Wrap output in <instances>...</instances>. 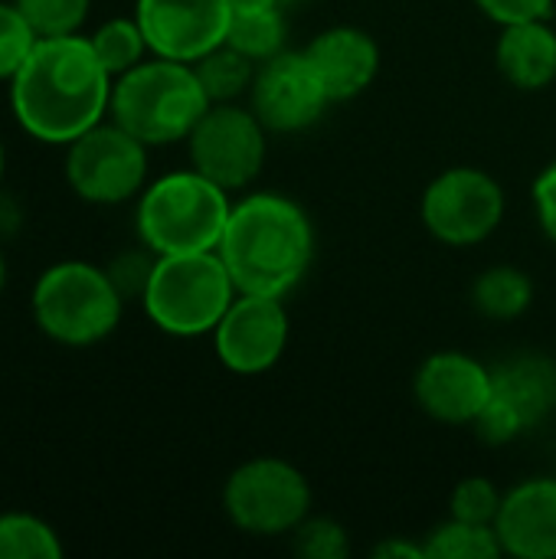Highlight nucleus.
Instances as JSON below:
<instances>
[{
  "label": "nucleus",
  "mask_w": 556,
  "mask_h": 559,
  "mask_svg": "<svg viewBox=\"0 0 556 559\" xmlns=\"http://www.w3.org/2000/svg\"><path fill=\"white\" fill-rule=\"evenodd\" d=\"M534 210H537L544 233L556 242V160L547 164L541 177L534 180Z\"/></svg>",
  "instance_id": "obj_30"
},
{
  "label": "nucleus",
  "mask_w": 556,
  "mask_h": 559,
  "mask_svg": "<svg viewBox=\"0 0 556 559\" xmlns=\"http://www.w3.org/2000/svg\"><path fill=\"white\" fill-rule=\"evenodd\" d=\"M16 10L29 20L36 36H69L75 33L85 16L92 0H13Z\"/></svg>",
  "instance_id": "obj_25"
},
{
  "label": "nucleus",
  "mask_w": 556,
  "mask_h": 559,
  "mask_svg": "<svg viewBox=\"0 0 556 559\" xmlns=\"http://www.w3.org/2000/svg\"><path fill=\"white\" fill-rule=\"evenodd\" d=\"M495 23H524V20H547L554 0H475Z\"/></svg>",
  "instance_id": "obj_29"
},
{
  "label": "nucleus",
  "mask_w": 556,
  "mask_h": 559,
  "mask_svg": "<svg viewBox=\"0 0 556 559\" xmlns=\"http://www.w3.org/2000/svg\"><path fill=\"white\" fill-rule=\"evenodd\" d=\"M531 298H534V285L514 265H495V269L482 272L472 288L475 308L492 321H511V318L524 314Z\"/></svg>",
  "instance_id": "obj_20"
},
{
  "label": "nucleus",
  "mask_w": 556,
  "mask_h": 559,
  "mask_svg": "<svg viewBox=\"0 0 556 559\" xmlns=\"http://www.w3.org/2000/svg\"><path fill=\"white\" fill-rule=\"evenodd\" d=\"M210 105L193 62L154 56L115 79L108 111L125 131L151 147L187 141Z\"/></svg>",
  "instance_id": "obj_3"
},
{
  "label": "nucleus",
  "mask_w": 556,
  "mask_h": 559,
  "mask_svg": "<svg viewBox=\"0 0 556 559\" xmlns=\"http://www.w3.org/2000/svg\"><path fill=\"white\" fill-rule=\"evenodd\" d=\"M416 403L439 423L472 426L492 400V370L469 354H433L416 373Z\"/></svg>",
  "instance_id": "obj_14"
},
{
  "label": "nucleus",
  "mask_w": 556,
  "mask_h": 559,
  "mask_svg": "<svg viewBox=\"0 0 556 559\" xmlns=\"http://www.w3.org/2000/svg\"><path fill=\"white\" fill-rule=\"evenodd\" d=\"M88 39H92V49L102 59V66L111 72V79H118L128 69H134L138 62H144V52H151L138 20H108Z\"/></svg>",
  "instance_id": "obj_24"
},
{
  "label": "nucleus",
  "mask_w": 556,
  "mask_h": 559,
  "mask_svg": "<svg viewBox=\"0 0 556 559\" xmlns=\"http://www.w3.org/2000/svg\"><path fill=\"white\" fill-rule=\"evenodd\" d=\"M256 118L279 134H295L321 121L328 111L331 95L315 72L311 59L301 52H279L265 62H259L256 82L249 88Z\"/></svg>",
  "instance_id": "obj_11"
},
{
  "label": "nucleus",
  "mask_w": 556,
  "mask_h": 559,
  "mask_svg": "<svg viewBox=\"0 0 556 559\" xmlns=\"http://www.w3.org/2000/svg\"><path fill=\"white\" fill-rule=\"evenodd\" d=\"M223 508L229 521L252 537L292 534L311 511L308 478L285 459H252L239 465L226 488Z\"/></svg>",
  "instance_id": "obj_7"
},
{
  "label": "nucleus",
  "mask_w": 556,
  "mask_h": 559,
  "mask_svg": "<svg viewBox=\"0 0 556 559\" xmlns=\"http://www.w3.org/2000/svg\"><path fill=\"white\" fill-rule=\"evenodd\" d=\"M377 557L390 559V557H406V559H426L423 554V547H410V544H383V547H377Z\"/></svg>",
  "instance_id": "obj_32"
},
{
  "label": "nucleus",
  "mask_w": 556,
  "mask_h": 559,
  "mask_svg": "<svg viewBox=\"0 0 556 559\" xmlns=\"http://www.w3.org/2000/svg\"><path fill=\"white\" fill-rule=\"evenodd\" d=\"M216 252L242 295L285 298L311 265L315 229L295 200L249 193L233 203Z\"/></svg>",
  "instance_id": "obj_2"
},
{
  "label": "nucleus",
  "mask_w": 556,
  "mask_h": 559,
  "mask_svg": "<svg viewBox=\"0 0 556 559\" xmlns=\"http://www.w3.org/2000/svg\"><path fill=\"white\" fill-rule=\"evenodd\" d=\"M147 177V144L125 131L118 121L95 124L69 144L66 180L69 187L98 206L125 203L141 193Z\"/></svg>",
  "instance_id": "obj_8"
},
{
  "label": "nucleus",
  "mask_w": 556,
  "mask_h": 559,
  "mask_svg": "<svg viewBox=\"0 0 556 559\" xmlns=\"http://www.w3.org/2000/svg\"><path fill=\"white\" fill-rule=\"evenodd\" d=\"M252 7H282V0H229V10H252Z\"/></svg>",
  "instance_id": "obj_33"
},
{
  "label": "nucleus",
  "mask_w": 556,
  "mask_h": 559,
  "mask_svg": "<svg viewBox=\"0 0 556 559\" xmlns=\"http://www.w3.org/2000/svg\"><path fill=\"white\" fill-rule=\"evenodd\" d=\"M505 219L501 183L478 167H452L423 193V223L446 246L485 242Z\"/></svg>",
  "instance_id": "obj_10"
},
{
  "label": "nucleus",
  "mask_w": 556,
  "mask_h": 559,
  "mask_svg": "<svg viewBox=\"0 0 556 559\" xmlns=\"http://www.w3.org/2000/svg\"><path fill=\"white\" fill-rule=\"evenodd\" d=\"M229 0H138L134 20L154 56L197 62L226 43Z\"/></svg>",
  "instance_id": "obj_13"
},
{
  "label": "nucleus",
  "mask_w": 556,
  "mask_h": 559,
  "mask_svg": "<svg viewBox=\"0 0 556 559\" xmlns=\"http://www.w3.org/2000/svg\"><path fill=\"white\" fill-rule=\"evenodd\" d=\"M111 72L88 36H39L10 79V105L26 134L46 144H72L95 128L111 105Z\"/></svg>",
  "instance_id": "obj_1"
},
{
  "label": "nucleus",
  "mask_w": 556,
  "mask_h": 559,
  "mask_svg": "<svg viewBox=\"0 0 556 559\" xmlns=\"http://www.w3.org/2000/svg\"><path fill=\"white\" fill-rule=\"evenodd\" d=\"M0 180H3V144H0Z\"/></svg>",
  "instance_id": "obj_35"
},
{
  "label": "nucleus",
  "mask_w": 556,
  "mask_h": 559,
  "mask_svg": "<svg viewBox=\"0 0 556 559\" xmlns=\"http://www.w3.org/2000/svg\"><path fill=\"white\" fill-rule=\"evenodd\" d=\"M3 285H7V259L0 252V295H3Z\"/></svg>",
  "instance_id": "obj_34"
},
{
  "label": "nucleus",
  "mask_w": 556,
  "mask_h": 559,
  "mask_svg": "<svg viewBox=\"0 0 556 559\" xmlns=\"http://www.w3.org/2000/svg\"><path fill=\"white\" fill-rule=\"evenodd\" d=\"M498 69L518 88H544L556 79V33L547 20L508 23L498 39Z\"/></svg>",
  "instance_id": "obj_18"
},
{
  "label": "nucleus",
  "mask_w": 556,
  "mask_h": 559,
  "mask_svg": "<svg viewBox=\"0 0 556 559\" xmlns=\"http://www.w3.org/2000/svg\"><path fill=\"white\" fill-rule=\"evenodd\" d=\"M239 288L220 252L157 255L141 295L147 318L174 337L213 334Z\"/></svg>",
  "instance_id": "obj_5"
},
{
  "label": "nucleus",
  "mask_w": 556,
  "mask_h": 559,
  "mask_svg": "<svg viewBox=\"0 0 556 559\" xmlns=\"http://www.w3.org/2000/svg\"><path fill=\"white\" fill-rule=\"evenodd\" d=\"M288 3H298V0H282V7H288Z\"/></svg>",
  "instance_id": "obj_36"
},
{
  "label": "nucleus",
  "mask_w": 556,
  "mask_h": 559,
  "mask_svg": "<svg viewBox=\"0 0 556 559\" xmlns=\"http://www.w3.org/2000/svg\"><path fill=\"white\" fill-rule=\"evenodd\" d=\"M423 554L426 559H495L501 554V540L495 527L452 518L433 531V537L423 544Z\"/></svg>",
  "instance_id": "obj_22"
},
{
  "label": "nucleus",
  "mask_w": 556,
  "mask_h": 559,
  "mask_svg": "<svg viewBox=\"0 0 556 559\" xmlns=\"http://www.w3.org/2000/svg\"><path fill=\"white\" fill-rule=\"evenodd\" d=\"M151 269H154V262H147V259H141V255H125V259H118V262L108 269V275L115 278V285H118L121 295H131V292L144 295L147 278H151Z\"/></svg>",
  "instance_id": "obj_31"
},
{
  "label": "nucleus",
  "mask_w": 556,
  "mask_h": 559,
  "mask_svg": "<svg viewBox=\"0 0 556 559\" xmlns=\"http://www.w3.org/2000/svg\"><path fill=\"white\" fill-rule=\"evenodd\" d=\"M495 534L501 554L518 559H556V478H531L501 501Z\"/></svg>",
  "instance_id": "obj_15"
},
{
  "label": "nucleus",
  "mask_w": 556,
  "mask_h": 559,
  "mask_svg": "<svg viewBox=\"0 0 556 559\" xmlns=\"http://www.w3.org/2000/svg\"><path fill=\"white\" fill-rule=\"evenodd\" d=\"M305 56L321 75L331 102H347L360 95L380 69V49L374 36L357 26L324 29L305 46Z\"/></svg>",
  "instance_id": "obj_16"
},
{
  "label": "nucleus",
  "mask_w": 556,
  "mask_h": 559,
  "mask_svg": "<svg viewBox=\"0 0 556 559\" xmlns=\"http://www.w3.org/2000/svg\"><path fill=\"white\" fill-rule=\"evenodd\" d=\"M226 46L239 49L252 62H265L279 52H285V16L282 7H252V10H233Z\"/></svg>",
  "instance_id": "obj_19"
},
{
  "label": "nucleus",
  "mask_w": 556,
  "mask_h": 559,
  "mask_svg": "<svg viewBox=\"0 0 556 559\" xmlns=\"http://www.w3.org/2000/svg\"><path fill=\"white\" fill-rule=\"evenodd\" d=\"M229 190L200 170H174L154 180L138 203V236L154 255L213 252L229 223Z\"/></svg>",
  "instance_id": "obj_4"
},
{
  "label": "nucleus",
  "mask_w": 556,
  "mask_h": 559,
  "mask_svg": "<svg viewBox=\"0 0 556 559\" xmlns=\"http://www.w3.org/2000/svg\"><path fill=\"white\" fill-rule=\"evenodd\" d=\"M265 124L236 102L210 105L187 138L190 164L223 190L249 187L265 164Z\"/></svg>",
  "instance_id": "obj_9"
},
{
  "label": "nucleus",
  "mask_w": 556,
  "mask_h": 559,
  "mask_svg": "<svg viewBox=\"0 0 556 559\" xmlns=\"http://www.w3.org/2000/svg\"><path fill=\"white\" fill-rule=\"evenodd\" d=\"M125 295L105 269L88 262H59L33 288V318L46 337L66 347H92L121 321Z\"/></svg>",
  "instance_id": "obj_6"
},
{
  "label": "nucleus",
  "mask_w": 556,
  "mask_h": 559,
  "mask_svg": "<svg viewBox=\"0 0 556 559\" xmlns=\"http://www.w3.org/2000/svg\"><path fill=\"white\" fill-rule=\"evenodd\" d=\"M492 396L511 406L524 429L541 426L556 409V364L551 357H514L492 370Z\"/></svg>",
  "instance_id": "obj_17"
},
{
  "label": "nucleus",
  "mask_w": 556,
  "mask_h": 559,
  "mask_svg": "<svg viewBox=\"0 0 556 559\" xmlns=\"http://www.w3.org/2000/svg\"><path fill=\"white\" fill-rule=\"evenodd\" d=\"M36 39H39L36 29L16 10V3H0V82L16 75V69L26 62Z\"/></svg>",
  "instance_id": "obj_26"
},
{
  "label": "nucleus",
  "mask_w": 556,
  "mask_h": 559,
  "mask_svg": "<svg viewBox=\"0 0 556 559\" xmlns=\"http://www.w3.org/2000/svg\"><path fill=\"white\" fill-rule=\"evenodd\" d=\"M501 501H505V495L488 478H465L452 491V518L456 521H469V524L495 527Z\"/></svg>",
  "instance_id": "obj_27"
},
{
  "label": "nucleus",
  "mask_w": 556,
  "mask_h": 559,
  "mask_svg": "<svg viewBox=\"0 0 556 559\" xmlns=\"http://www.w3.org/2000/svg\"><path fill=\"white\" fill-rule=\"evenodd\" d=\"M62 544L33 514H0V559H59Z\"/></svg>",
  "instance_id": "obj_23"
},
{
  "label": "nucleus",
  "mask_w": 556,
  "mask_h": 559,
  "mask_svg": "<svg viewBox=\"0 0 556 559\" xmlns=\"http://www.w3.org/2000/svg\"><path fill=\"white\" fill-rule=\"evenodd\" d=\"M213 344L220 364L239 377L272 370L288 344V314L282 298L239 292L223 321L216 324Z\"/></svg>",
  "instance_id": "obj_12"
},
{
  "label": "nucleus",
  "mask_w": 556,
  "mask_h": 559,
  "mask_svg": "<svg viewBox=\"0 0 556 559\" xmlns=\"http://www.w3.org/2000/svg\"><path fill=\"white\" fill-rule=\"evenodd\" d=\"M197 75H200V85L206 88L210 102L213 105H223V102H236L239 95H246L256 82V72H259V62H252L249 56H242L239 49L233 46H216L210 49L206 56H200L193 62Z\"/></svg>",
  "instance_id": "obj_21"
},
{
  "label": "nucleus",
  "mask_w": 556,
  "mask_h": 559,
  "mask_svg": "<svg viewBox=\"0 0 556 559\" xmlns=\"http://www.w3.org/2000/svg\"><path fill=\"white\" fill-rule=\"evenodd\" d=\"M295 550L308 559H344L347 557V531L328 518H305L295 531Z\"/></svg>",
  "instance_id": "obj_28"
}]
</instances>
